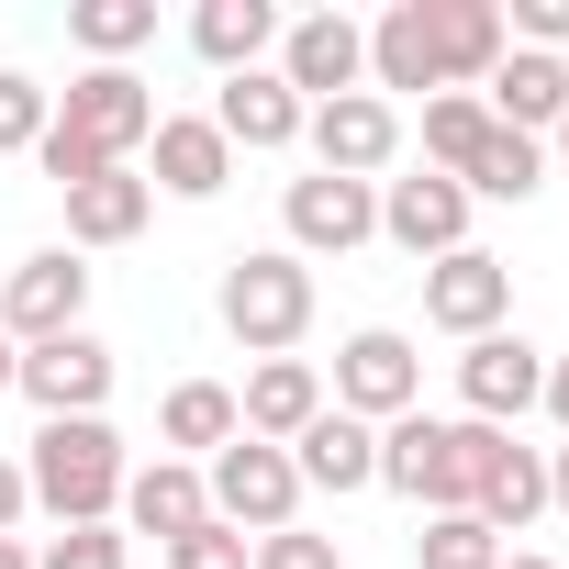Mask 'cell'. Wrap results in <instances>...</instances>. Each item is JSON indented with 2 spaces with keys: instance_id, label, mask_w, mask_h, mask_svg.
Instances as JSON below:
<instances>
[{
  "instance_id": "24",
  "label": "cell",
  "mask_w": 569,
  "mask_h": 569,
  "mask_svg": "<svg viewBox=\"0 0 569 569\" xmlns=\"http://www.w3.org/2000/svg\"><path fill=\"white\" fill-rule=\"evenodd\" d=\"M502 0H436V79L447 90H480L491 68H502Z\"/></svg>"
},
{
  "instance_id": "29",
  "label": "cell",
  "mask_w": 569,
  "mask_h": 569,
  "mask_svg": "<svg viewBox=\"0 0 569 569\" xmlns=\"http://www.w3.org/2000/svg\"><path fill=\"white\" fill-rule=\"evenodd\" d=\"M480 134H491L480 90H436V101H425V168H436V179H458V168L480 157Z\"/></svg>"
},
{
  "instance_id": "14",
  "label": "cell",
  "mask_w": 569,
  "mask_h": 569,
  "mask_svg": "<svg viewBox=\"0 0 569 569\" xmlns=\"http://www.w3.org/2000/svg\"><path fill=\"white\" fill-rule=\"evenodd\" d=\"M458 402H469V425H513V413H536V402H547V347H525V336H480V347L458 358Z\"/></svg>"
},
{
  "instance_id": "39",
  "label": "cell",
  "mask_w": 569,
  "mask_h": 569,
  "mask_svg": "<svg viewBox=\"0 0 569 569\" xmlns=\"http://www.w3.org/2000/svg\"><path fill=\"white\" fill-rule=\"evenodd\" d=\"M502 569H558V558L547 547H502Z\"/></svg>"
},
{
  "instance_id": "20",
  "label": "cell",
  "mask_w": 569,
  "mask_h": 569,
  "mask_svg": "<svg viewBox=\"0 0 569 569\" xmlns=\"http://www.w3.org/2000/svg\"><path fill=\"white\" fill-rule=\"evenodd\" d=\"M369 90H380V101H391V90H425V101L447 90V79H436V0H391V12L369 23Z\"/></svg>"
},
{
  "instance_id": "12",
  "label": "cell",
  "mask_w": 569,
  "mask_h": 569,
  "mask_svg": "<svg viewBox=\"0 0 569 569\" xmlns=\"http://www.w3.org/2000/svg\"><path fill=\"white\" fill-rule=\"evenodd\" d=\"M46 425H79V413H101L112 402V347L79 325V336H57V347H23V380H12Z\"/></svg>"
},
{
  "instance_id": "13",
  "label": "cell",
  "mask_w": 569,
  "mask_h": 569,
  "mask_svg": "<svg viewBox=\"0 0 569 569\" xmlns=\"http://www.w3.org/2000/svg\"><path fill=\"white\" fill-rule=\"evenodd\" d=\"M380 234L402 246V257H458L469 246V190L458 179H436V168H413V179H380Z\"/></svg>"
},
{
  "instance_id": "38",
  "label": "cell",
  "mask_w": 569,
  "mask_h": 569,
  "mask_svg": "<svg viewBox=\"0 0 569 569\" xmlns=\"http://www.w3.org/2000/svg\"><path fill=\"white\" fill-rule=\"evenodd\" d=\"M547 502H558V513H569V447H558V458H547Z\"/></svg>"
},
{
  "instance_id": "37",
  "label": "cell",
  "mask_w": 569,
  "mask_h": 569,
  "mask_svg": "<svg viewBox=\"0 0 569 569\" xmlns=\"http://www.w3.org/2000/svg\"><path fill=\"white\" fill-rule=\"evenodd\" d=\"M547 425L569 436V358H547Z\"/></svg>"
},
{
  "instance_id": "42",
  "label": "cell",
  "mask_w": 569,
  "mask_h": 569,
  "mask_svg": "<svg viewBox=\"0 0 569 569\" xmlns=\"http://www.w3.org/2000/svg\"><path fill=\"white\" fill-rule=\"evenodd\" d=\"M558 157H569V112H558Z\"/></svg>"
},
{
  "instance_id": "28",
  "label": "cell",
  "mask_w": 569,
  "mask_h": 569,
  "mask_svg": "<svg viewBox=\"0 0 569 569\" xmlns=\"http://www.w3.org/2000/svg\"><path fill=\"white\" fill-rule=\"evenodd\" d=\"M157 34V0H68V46H90V68H123Z\"/></svg>"
},
{
  "instance_id": "17",
  "label": "cell",
  "mask_w": 569,
  "mask_h": 569,
  "mask_svg": "<svg viewBox=\"0 0 569 569\" xmlns=\"http://www.w3.org/2000/svg\"><path fill=\"white\" fill-rule=\"evenodd\" d=\"M291 469H302V491H380V425H358V413H313L302 436H291Z\"/></svg>"
},
{
  "instance_id": "9",
  "label": "cell",
  "mask_w": 569,
  "mask_h": 569,
  "mask_svg": "<svg viewBox=\"0 0 569 569\" xmlns=\"http://www.w3.org/2000/svg\"><path fill=\"white\" fill-rule=\"evenodd\" d=\"M502 313H513V268H502L491 246H458V257L425 268V325H436V336L480 347V336H502Z\"/></svg>"
},
{
  "instance_id": "10",
  "label": "cell",
  "mask_w": 569,
  "mask_h": 569,
  "mask_svg": "<svg viewBox=\"0 0 569 569\" xmlns=\"http://www.w3.org/2000/svg\"><path fill=\"white\" fill-rule=\"evenodd\" d=\"M302 146H313L325 179H369V190H380V168L402 157V112H391L380 90H347V101H325V112L302 123Z\"/></svg>"
},
{
  "instance_id": "8",
  "label": "cell",
  "mask_w": 569,
  "mask_h": 569,
  "mask_svg": "<svg viewBox=\"0 0 569 569\" xmlns=\"http://www.w3.org/2000/svg\"><path fill=\"white\" fill-rule=\"evenodd\" d=\"M279 79H291V101H347V90H369V23H347V12H302V23H279Z\"/></svg>"
},
{
  "instance_id": "41",
  "label": "cell",
  "mask_w": 569,
  "mask_h": 569,
  "mask_svg": "<svg viewBox=\"0 0 569 569\" xmlns=\"http://www.w3.org/2000/svg\"><path fill=\"white\" fill-rule=\"evenodd\" d=\"M0 569H34V547H23V536H0Z\"/></svg>"
},
{
  "instance_id": "23",
  "label": "cell",
  "mask_w": 569,
  "mask_h": 569,
  "mask_svg": "<svg viewBox=\"0 0 569 569\" xmlns=\"http://www.w3.org/2000/svg\"><path fill=\"white\" fill-rule=\"evenodd\" d=\"M146 212H157V179L101 168V179H79V190H68V246H134V234H146Z\"/></svg>"
},
{
  "instance_id": "35",
  "label": "cell",
  "mask_w": 569,
  "mask_h": 569,
  "mask_svg": "<svg viewBox=\"0 0 569 569\" xmlns=\"http://www.w3.org/2000/svg\"><path fill=\"white\" fill-rule=\"evenodd\" d=\"M502 34H513V46H536V57H558V46H569V0H513Z\"/></svg>"
},
{
  "instance_id": "6",
  "label": "cell",
  "mask_w": 569,
  "mask_h": 569,
  "mask_svg": "<svg viewBox=\"0 0 569 569\" xmlns=\"http://www.w3.org/2000/svg\"><path fill=\"white\" fill-rule=\"evenodd\" d=\"M90 325V257L79 246H34L12 279H0V336L12 347H57Z\"/></svg>"
},
{
  "instance_id": "40",
  "label": "cell",
  "mask_w": 569,
  "mask_h": 569,
  "mask_svg": "<svg viewBox=\"0 0 569 569\" xmlns=\"http://www.w3.org/2000/svg\"><path fill=\"white\" fill-rule=\"evenodd\" d=\"M12 380H23V347H12V336H0V391H12Z\"/></svg>"
},
{
  "instance_id": "33",
  "label": "cell",
  "mask_w": 569,
  "mask_h": 569,
  "mask_svg": "<svg viewBox=\"0 0 569 569\" xmlns=\"http://www.w3.org/2000/svg\"><path fill=\"white\" fill-rule=\"evenodd\" d=\"M246 569H347V547H336V536H302V525H279V536H257Z\"/></svg>"
},
{
  "instance_id": "7",
  "label": "cell",
  "mask_w": 569,
  "mask_h": 569,
  "mask_svg": "<svg viewBox=\"0 0 569 569\" xmlns=\"http://www.w3.org/2000/svg\"><path fill=\"white\" fill-rule=\"evenodd\" d=\"M336 413H358V425H402V413H425V358H413V336L358 325V336L336 347Z\"/></svg>"
},
{
  "instance_id": "3",
  "label": "cell",
  "mask_w": 569,
  "mask_h": 569,
  "mask_svg": "<svg viewBox=\"0 0 569 569\" xmlns=\"http://www.w3.org/2000/svg\"><path fill=\"white\" fill-rule=\"evenodd\" d=\"M223 336L234 347H257V358H291L302 336H313V268L291 257V246H246V257H223Z\"/></svg>"
},
{
  "instance_id": "16",
  "label": "cell",
  "mask_w": 569,
  "mask_h": 569,
  "mask_svg": "<svg viewBox=\"0 0 569 569\" xmlns=\"http://www.w3.org/2000/svg\"><path fill=\"white\" fill-rule=\"evenodd\" d=\"M302 123H313V101H291V79H279V68H246V79H223V101H212V134L246 146V157L302 146Z\"/></svg>"
},
{
  "instance_id": "21",
  "label": "cell",
  "mask_w": 569,
  "mask_h": 569,
  "mask_svg": "<svg viewBox=\"0 0 569 569\" xmlns=\"http://www.w3.org/2000/svg\"><path fill=\"white\" fill-rule=\"evenodd\" d=\"M146 146H157V190H168V201H212V190L234 179V146L212 134V112H157Z\"/></svg>"
},
{
  "instance_id": "18",
  "label": "cell",
  "mask_w": 569,
  "mask_h": 569,
  "mask_svg": "<svg viewBox=\"0 0 569 569\" xmlns=\"http://www.w3.org/2000/svg\"><path fill=\"white\" fill-rule=\"evenodd\" d=\"M313 413H325V369H313V358H257L246 391H234V425H246L257 447H291Z\"/></svg>"
},
{
  "instance_id": "15",
  "label": "cell",
  "mask_w": 569,
  "mask_h": 569,
  "mask_svg": "<svg viewBox=\"0 0 569 569\" xmlns=\"http://www.w3.org/2000/svg\"><path fill=\"white\" fill-rule=\"evenodd\" d=\"M480 112L502 123V134H558V112H569V57H536V46H502V68L480 79Z\"/></svg>"
},
{
  "instance_id": "36",
  "label": "cell",
  "mask_w": 569,
  "mask_h": 569,
  "mask_svg": "<svg viewBox=\"0 0 569 569\" xmlns=\"http://www.w3.org/2000/svg\"><path fill=\"white\" fill-rule=\"evenodd\" d=\"M23 513H34V491H23V458H0V536H12Z\"/></svg>"
},
{
  "instance_id": "22",
  "label": "cell",
  "mask_w": 569,
  "mask_h": 569,
  "mask_svg": "<svg viewBox=\"0 0 569 569\" xmlns=\"http://www.w3.org/2000/svg\"><path fill=\"white\" fill-rule=\"evenodd\" d=\"M469 513H480V525H491V536L513 547V536H525V525L547 513V458H536V447H513V436H491V458H480V491H469Z\"/></svg>"
},
{
  "instance_id": "5",
  "label": "cell",
  "mask_w": 569,
  "mask_h": 569,
  "mask_svg": "<svg viewBox=\"0 0 569 569\" xmlns=\"http://www.w3.org/2000/svg\"><path fill=\"white\" fill-rule=\"evenodd\" d=\"M57 134L90 146L101 168H134V146L157 134V90H146L134 68H79V79L57 90Z\"/></svg>"
},
{
  "instance_id": "2",
  "label": "cell",
  "mask_w": 569,
  "mask_h": 569,
  "mask_svg": "<svg viewBox=\"0 0 569 569\" xmlns=\"http://www.w3.org/2000/svg\"><path fill=\"white\" fill-rule=\"evenodd\" d=\"M491 436H502V425H469V413H458V425H447V413H402V425H380V491H402V502H425V513H469Z\"/></svg>"
},
{
  "instance_id": "25",
  "label": "cell",
  "mask_w": 569,
  "mask_h": 569,
  "mask_svg": "<svg viewBox=\"0 0 569 569\" xmlns=\"http://www.w3.org/2000/svg\"><path fill=\"white\" fill-rule=\"evenodd\" d=\"M190 46H201L223 79H246V68H268L279 12H268V0H201V12H190Z\"/></svg>"
},
{
  "instance_id": "30",
  "label": "cell",
  "mask_w": 569,
  "mask_h": 569,
  "mask_svg": "<svg viewBox=\"0 0 569 569\" xmlns=\"http://www.w3.org/2000/svg\"><path fill=\"white\" fill-rule=\"evenodd\" d=\"M413 569H502V536H491L480 513H425V536H413Z\"/></svg>"
},
{
  "instance_id": "31",
  "label": "cell",
  "mask_w": 569,
  "mask_h": 569,
  "mask_svg": "<svg viewBox=\"0 0 569 569\" xmlns=\"http://www.w3.org/2000/svg\"><path fill=\"white\" fill-rule=\"evenodd\" d=\"M46 123H57V90H34L23 68H0V157H34Z\"/></svg>"
},
{
  "instance_id": "26",
  "label": "cell",
  "mask_w": 569,
  "mask_h": 569,
  "mask_svg": "<svg viewBox=\"0 0 569 569\" xmlns=\"http://www.w3.org/2000/svg\"><path fill=\"white\" fill-rule=\"evenodd\" d=\"M458 190H469V201H536V190H547V146L491 123V134H480V157L458 168Z\"/></svg>"
},
{
  "instance_id": "34",
  "label": "cell",
  "mask_w": 569,
  "mask_h": 569,
  "mask_svg": "<svg viewBox=\"0 0 569 569\" xmlns=\"http://www.w3.org/2000/svg\"><path fill=\"white\" fill-rule=\"evenodd\" d=\"M246 558H257V547H246L234 525H190V536L168 547V569H246Z\"/></svg>"
},
{
  "instance_id": "11",
  "label": "cell",
  "mask_w": 569,
  "mask_h": 569,
  "mask_svg": "<svg viewBox=\"0 0 569 569\" xmlns=\"http://www.w3.org/2000/svg\"><path fill=\"white\" fill-rule=\"evenodd\" d=\"M279 223H291V257L313 268V257H347V246H369L380 234V190L369 179H291V201H279Z\"/></svg>"
},
{
  "instance_id": "1",
  "label": "cell",
  "mask_w": 569,
  "mask_h": 569,
  "mask_svg": "<svg viewBox=\"0 0 569 569\" xmlns=\"http://www.w3.org/2000/svg\"><path fill=\"white\" fill-rule=\"evenodd\" d=\"M123 480H134V458H123V436H112L101 413L46 425L34 458H23V491H34V513H57V525H112V513H123Z\"/></svg>"
},
{
  "instance_id": "19",
  "label": "cell",
  "mask_w": 569,
  "mask_h": 569,
  "mask_svg": "<svg viewBox=\"0 0 569 569\" xmlns=\"http://www.w3.org/2000/svg\"><path fill=\"white\" fill-rule=\"evenodd\" d=\"M112 525H134V536L179 547L190 525H212V491H201V469H190V458H146V469L123 480V513H112Z\"/></svg>"
},
{
  "instance_id": "4",
  "label": "cell",
  "mask_w": 569,
  "mask_h": 569,
  "mask_svg": "<svg viewBox=\"0 0 569 569\" xmlns=\"http://www.w3.org/2000/svg\"><path fill=\"white\" fill-rule=\"evenodd\" d=\"M201 491H212V525H234L246 547H257V536H279V525H302V469H291V447L234 436V447L201 469Z\"/></svg>"
},
{
  "instance_id": "27",
  "label": "cell",
  "mask_w": 569,
  "mask_h": 569,
  "mask_svg": "<svg viewBox=\"0 0 569 569\" xmlns=\"http://www.w3.org/2000/svg\"><path fill=\"white\" fill-rule=\"evenodd\" d=\"M157 436H168L179 458H223L246 425H234V391H223V380H179V391H168V413H157Z\"/></svg>"
},
{
  "instance_id": "32",
  "label": "cell",
  "mask_w": 569,
  "mask_h": 569,
  "mask_svg": "<svg viewBox=\"0 0 569 569\" xmlns=\"http://www.w3.org/2000/svg\"><path fill=\"white\" fill-rule=\"evenodd\" d=\"M123 558H134L123 525H57V536L34 547V569H123Z\"/></svg>"
}]
</instances>
